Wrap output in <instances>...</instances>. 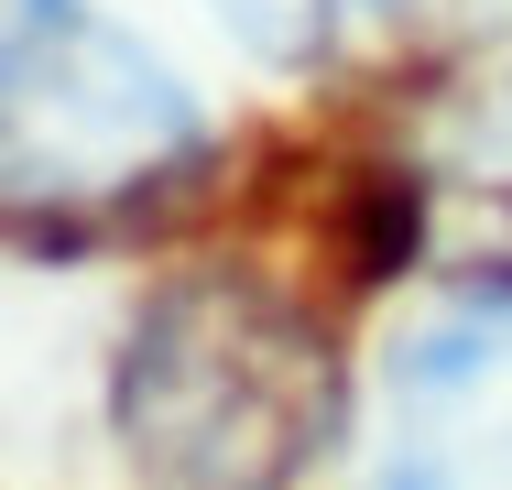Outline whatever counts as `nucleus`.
<instances>
[{
    "mask_svg": "<svg viewBox=\"0 0 512 490\" xmlns=\"http://www.w3.org/2000/svg\"><path fill=\"white\" fill-rule=\"evenodd\" d=\"M207 164L197 88L99 0H33L0 33V207L99 229Z\"/></svg>",
    "mask_w": 512,
    "mask_h": 490,
    "instance_id": "nucleus-2",
    "label": "nucleus"
},
{
    "mask_svg": "<svg viewBox=\"0 0 512 490\" xmlns=\"http://www.w3.org/2000/svg\"><path fill=\"white\" fill-rule=\"evenodd\" d=\"M262 66H338V55H360L382 22H393V0H207Z\"/></svg>",
    "mask_w": 512,
    "mask_h": 490,
    "instance_id": "nucleus-5",
    "label": "nucleus"
},
{
    "mask_svg": "<svg viewBox=\"0 0 512 490\" xmlns=\"http://www.w3.org/2000/svg\"><path fill=\"white\" fill-rule=\"evenodd\" d=\"M404 229L458 240L469 273H512V66L469 77L414 120V153L393 175Z\"/></svg>",
    "mask_w": 512,
    "mask_h": 490,
    "instance_id": "nucleus-4",
    "label": "nucleus"
},
{
    "mask_svg": "<svg viewBox=\"0 0 512 490\" xmlns=\"http://www.w3.org/2000/svg\"><path fill=\"white\" fill-rule=\"evenodd\" d=\"M338 403L327 327L240 262L153 284L109 360V436L142 490H295L338 436Z\"/></svg>",
    "mask_w": 512,
    "mask_h": 490,
    "instance_id": "nucleus-1",
    "label": "nucleus"
},
{
    "mask_svg": "<svg viewBox=\"0 0 512 490\" xmlns=\"http://www.w3.org/2000/svg\"><path fill=\"white\" fill-rule=\"evenodd\" d=\"M22 11H33V0H0V33H11V22H22Z\"/></svg>",
    "mask_w": 512,
    "mask_h": 490,
    "instance_id": "nucleus-6",
    "label": "nucleus"
},
{
    "mask_svg": "<svg viewBox=\"0 0 512 490\" xmlns=\"http://www.w3.org/2000/svg\"><path fill=\"white\" fill-rule=\"evenodd\" d=\"M360 490H512V273H458L382 338Z\"/></svg>",
    "mask_w": 512,
    "mask_h": 490,
    "instance_id": "nucleus-3",
    "label": "nucleus"
}]
</instances>
